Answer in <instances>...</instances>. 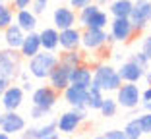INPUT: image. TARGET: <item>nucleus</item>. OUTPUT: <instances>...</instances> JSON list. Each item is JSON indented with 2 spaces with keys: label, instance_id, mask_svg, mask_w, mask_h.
<instances>
[{
  "label": "nucleus",
  "instance_id": "nucleus-1",
  "mask_svg": "<svg viewBox=\"0 0 151 139\" xmlns=\"http://www.w3.org/2000/svg\"><path fill=\"white\" fill-rule=\"evenodd\" d=\"M58 66V54L49 52V50H41L39 54H35L29 64H27V72L29 76L35 79H49L50 72Z\"/></svg>",
  "mask_w": 151,
  "mask_h": 139
},
{
  "label": "nucleus",
  "instance_id": "nucleus-2",
  "mask_svg": "<svg viewBox=\"0 0 151 139\" xmlns=\"http://www.w3.org/2000/svg\"><path fill=\"white\" fill-rule=\"evenodd\" d=\"M93 85H97L103 93H116V89L122 85L118 70L111 64H97L93 68Z\"/></svg>",
  "mask_w": 151,
  "mask_h": 139
},
{
  "label": "nucleus",
  "instance_id": "nucleus-3",
  "mask_svg": "<svg viewBox=\"0 0 151 139\" xmlns=\"http://www.w3.org/2000/svg\"><path fill=\"white\" fill-rule=\"evenodd\" d=\"M22 72H23V58L19 50H12V48L0 50V77L14 81L19 77Z\"/></svg>",
  "mask_w": 151,
  "mask_h": 139
},
{
  "label": "nucleus",
  "instance_id": "nucleus-4",
  "mask_svg": "<svg viewBox=\"0 0 151 139\" xmlns=\"http://www.w3.org/2000/svg\"><path fill=\"white\" fill-rule=\"evenodd\" d=\"M87 118V108H72L68 112H62L56 118V128L60 133L72 135L80 130V126Z\"/></svg>",
  "mask_w": 151,
  "mask_h": 139
},
{
  "label": "nucleus",
  "instance_id": "nucleus-5",
  "mask_svg": "<svg viewBox=\"0 0 151 139\" xmlns=\"http://www.w3.org/2000/svg\"><path fill=\"white\" fill-rule=\"evenodd\" d=\"M112 43V37L105 29H87L81 31V48L89 52H99Z\"/></svg>",
  "mask_w": 151,
  "mask_h": 139
},
{
  "label": "nucleus",
  "instance_id": "nucleus-6",
  "mask_svg": "<svg viewBox=\"0 0 151 139\" xmlns=\"http://www.w3.org/2000/svg\"><path fill=\"white\" fill-rule=\"evenodd\" d=\"M116 103L118 106L126 108V110H134L142 104V91L136 83H122L116 89Z\"/></svg>",
  "mask_w": 151,
  "mask_h": 139
},
{
  "label": "nucleus",
  "instance_id": "nucleus-7",
  "mask_svg": "<svg viewBox=\"0 0 151 139\" xmlns=\"http://www.w3.org/2000/svg\"><path fill=\"white\" fill-rule=\"evenodd\" d=\"M109 35L116 43H130L136 35V29H134L130 18H112L109 23Z\"/></svg>",
  "mask_w": 151,
  "mask_h": 139
},
{
  "label": "nucleus",
  "instance_id": "nucleus-8",
  "mask_svg": "<svg viewBox=\"0 0 151 139\" xmlns=\"http://www.w3.org/2000/svg\"><path fill=\"white\" fill-rule=\"evenodd\" d=\"M136 33H142L143 29H147L151 21V0H136L132 8V16H130Z\"/></svg>",
  "mask_w": 151,
  "mask_h": 139
},
{
  "label": "nucleus",
  "instance_id": "nucleus-9",
  "mask_svg": "<svg viewBox=\"0 0 151 139\" xmlns=\"http://www.w3.org/2000/svg\"><path fill=\"white\" fill-rule=\"evenodd\" d=\"M58 97H60V93L54 91L50 85H41L37 89H33L31 103H33V106H39L43 110H47V112H50L54 108V104L58 103Z\"/></svg>",
  "mask_w": 151,
  "mask_h": 139
},
{
  "label": "nucleus",
  "instance_id": "nucleus-10",
  "mask_svg": "<svg viewBox=\"0 0 151 139\" xmlns=\"http://www.w3.org/2000/svg\"><path fill=\"white\" fill-rule=\"evenodd\" d=\"M23 93H25V91L19 85H10L8 89L4 91V95L0 97V106H2V110H4V112L18 110L23 104Z\"/></svg>",
  "mask_w": 151,
  "mask_h": 139
},
{
  "label": "nucleus",
  "instance_id": "nucleus-11",
  "mask_svg": "<svg viewBox=\"0 0 151 139\" xmlns=\"http://www.w3.org/2000/svg\"><path fill=\"white\" fill-rule=\"evenodd\" d=\"M52 23H54V27H56L58 31L76 27V23H78V14H76V10H72L70 6H58L52 14Z\"/></svg>",
  "mask_w": 151,
  "mask_h": 139
},
{
  "label": "nucleus",
  "instance_id": "nucleus-12",
  "mask_svg": "<svg viewBox=\"0 0 151 139\" xmlns=\"http://www.w3.org/2000/svg\"><path fill=\"white\" fill-rule=\"evenodd\" d=\"M91 83H93V68L89 66L87 62L74 68L70 72V85L81 87V89H89Z\"/></svg>",
  "mask_w": 151,
  "mask_h": 139
},
{
  "label": "nucleus",
  "instance_id": "nucleus-13",
  "mask_svg": "<svg viewBox=\"0 0 151 139\" xmlns=\"http://www.w3.org/2000/svg\"><path fill=\"white\" fill-rule=\"evenodd\" d=\"M58 46H60V50H80L81 48V31L78 27L62 29Z\"/></svg>",
  "mask_w": 151,
  "mask_h": 139
},
{
  "label": "nucleus",
  "instance_id": "nucleus-14",
  "mask_svg": "<svg viewBox=\"0 0 151 139\" xmlns=\"http://www.w3.org/2000/svg\"><path fill=\"white\" fill-rule=\"evenodd\" d=\"M0 130L8 135H16V133H22L25 130V118L14 110V112H4V120H2V128Z\"/></svg>",
  "mask_w": 151,
  "mask_h": 139
},
{
  "label": "nucleus",
  "instance_id": "nucleus-15",
  "mask_svg": "<svg viewBox=\"0 0 151 139\" xmlns=\"http://www.w3.org/2000/svg\"><path fill=\"white\" fill-rule=\"evenodd\" d=\"M70 72H72L70 68L62 66V64L58 62V66L54 68L52 72H50V76H49V85L52 87L54 91L62 93V91L70 85Z\"/></svg>",
  "mask_w": 151,
  "mask_h": 139
},
{
  "label": "nucleus",
  "instance_id": "nucleus-16",
  "mask_svg": "<svg viewBox=\"0 0 151 139\" xmlns=\"http://www.w3.org/2000/svg\"><path fill=\"white\" fill-rule=\"evenodd\" d=\"M62 97L72 108H87V89L76 85H68L62 91Z\"/></svg>",
  "mask_w": 151,
  "mask_h": 139
},
{
  "label": "nucleus",
  "instance_id": "nucleus-17",
  "mask_svg": "<svg viewBox=\"0 0 151 139\" xmlns=\"http://www.w3.org/2000/svg\"><path fill=\"white\" fill-rule=\"evenodd\" d=\"M43 50L41 46V37L37 31H31V33H25V39H23L22 46H19V54H22V58H27L31 60L35 54H39Z\"/></svg>",
  "mask_w": 151,
  "mask_h": 139
},
{
  "label": "nucleus",
  "instance_id": "nucleus-18",
  "mask_svg": "<svg viewBox=\"0 0 151 139\" xmlns=\"http://www.w3.org/2000/svg\"><path fill=\"white\" fill-rule=\"evenodd\" d=\"M118 70V76L122 79V83H138L143 76H145V70L138 66V64H134L132 60H126L122 62V66L116 68Z\"/></svg>",
  "mask_w": 151,
  "mask_h": 139
},
{
  "label": "nucleus",
  "instance_id": "nucleus-19",
  "mask_svg": "<svg viewBox=\"0 0 151 139\" xmlns=\"http://www.w3.org/2000/svg\"><path fill=\"white\" fill-rule=\"evenodd\" d=\"M41 37V46L43 50H49V52H56L60 46H58V41H60V31L56 27H45L43 31H39Z\"/></svg>",
  "mask_w": 151,
  "mask_h": 139
},
{
  "label": "nucleus",
  "instance_id": "nucleus-20",
  "mask_svg": "<svg viewBox=\"0 0 151 139\" xmlns=\"http://www.w3.org/2000/svg\"><path fill=\"white\" fill-rule=\"evenodd\" d=\"M14 23L16 25H19L25 33H31L37 29V16L31 12V8H27V10H18L16 12V16H14Z\"/></svg>",
  "mask_w": 151,
  "mask_h": 139
},
{
  "label": "nucleus",
  "instance_id": "nucleus-21",
  "mask_svg": "<svg viewBox=\"0 0 151 139\" xmlns=\"http://www.w3.org/2000/svg\"><path fill=\"white\" fill-rule=\"evenodd\" d=\"M23 39H25V31H23L19 25H16V23H12L10 27L4 29V41H6V46H8V48L19 50Z\"/></svg>",
  "mask_w": 151,
  "mask_h": 139
},
{
  "label": "nucleus",
  "instance_id": "nucleus-22",
  "mask_svg": "<svg viewBox=\"0 0 151 139\" xmlns=\"http://www.w3.org/2000/svg\"><path fill=\"white\" fill-rule=\"evenodd\" d=\"M58 62L62 64V66L70 68V70H74V68L85 64V56L81 50H62V52L58 54Z\"/></svg>",
  "mask_w": 151,
  "mask_h": 139
},
{
  "label": "nucleus",
  "instance_id": "nucleus-23",
  "mask_svg": "<svg viewBox=\"0 0 151 139\" xmlns=\"http://www.w3.org/2000/svg\"><path fill=\"white\" fill-rule=\"evenodd\" d=\"M134 8V0H112L109 4V16L112 18H130Z\"/></svg>",
  "mask_w": 151,
  "mask_h": 139
},
{
  "label": "nucleus",
  "instance_id": "nucleus-24",
  "mask_svg": "<svg viewBox=\"0 0 151 139\" xmlns=\"http://www.w3.org/2000/svg\"><path fill=\"white\" fill-rule=\"evenodd\" d=\"M103 101H105V93H103L97 85L91 83V87L87 89V108H91V110H99L101 104H103Z\"/></svg>",
  "mask_w": 151,
  "mask_h": 139
},
{
  "label": "nucleus",
  "instance_id": "nucleus-25",
  "mask_svg": "<svg viewBox=\"0 0 151 139\" xmlns=\"http://www.w3.org/2000/svg\"><path fill=\"white\" fill-rule=\"evenodd\" d=\"M109 23H111V16L101 8L97 14H93V18L87 21L85 27H87V29H107ZM85 27H83V29H85Z\"/></svg>",
  "mask_w": 151,
  "mask_h": 139
},
{
  "label": "nucleus",
  "instance_id": "nucleus-26",
  "mask_svg": "<svg viewBox=\"0 0 151 139\" xmlns=\"http://www.w3.org/2000/svg\"><path fill=\"white\" fill-rule=\"evenodd\" d=\"M58 137H60V131L56 128V120L37 128V139H58Z\"/></svg>",
  "mask_w": 151,
  "mask_h": 139
},
{
  "label": "nucleus",
  "instance_id": "nucleus-27",
  "mask_svg": "<svg viewBox=\"0 0 151 139\" xmlns=\"http://www.w3.org/2000/svg\"><path fill=\"white\" fill-rule=\"evenodd\" d=\"M14 16H16V12H14L12 6L0 2V29H2V31L14 23Z\"/></svg>",
  "mask_w": 151,
  "mask_h": 139
},
{
  "label": "nucleus",
  "instance_id": "nucleus-28",
  "mask_svg": "<svg viewBox=\"0 0 151 139\" xmlns=\"http://www.w3.org/2000/svg\"><path fill=\"white\" fill-rule=\"evenodd\" d=\"M122 131L126 133V137H128V139H142V135H143L138 118H132V120L124 126V130H122Z\"/></svg>",
  "mask_w": 151,
  "mask_h": 139
},
{
  "label": "nucleus",
  "instance_id": "nucleus-29",
  "mask_svg": "<svg viewBox=\"0 0 151 139\" xmlns=\"http://www.w3.org/2000/svg\"><path fill=\"white\" fill-rule=\"evenodd\" d=\"M99 10H101V6L95 4V2H93V4H89V6H85V8H81L80 12H78V23H81V25L85 27L87 21L93 18V14H97Z\"/></svg>",
  "mask_w": 151,
  "mask_h": 139
},
{
  "label": "nucleus",
  "instance_id": "nucleus-30",
  "mask_svg": "<svg viewBox=\"0 0 151 139\" xmlns=\"http://www.w3.org/2000/svg\"><path fill=\"white\" fill-rule=\"evenodd\" d=\"M99 112H101L105 118H112L116 112H118V103H116V99H112V97H105L101 108H99Z\"/></svg>",
  "mask_w": 151,
  "mask_h": 139
},
{
  "label": "nucleus",
  "instance_id": "nucleus-31",
  "mask_svg": "<svg viewBox=\"0 0 151 139\" xmlns=\"http://www.w3.org/2000/svg\"><path fill=\"white\" fill-rule=\"evenodd\" d=\"M128 60H132L134 64H138L139 68H142V70H147V68H149V62L151 60L147 58L145 54L142 52V50H139V52H134V54H130V58Z\"/></svg>",
  "mask_w": 151,
  "mask_h": 139
},
{
  "label": "nucleus",
  "instance_id": "nucleus-32",
  "mask_svg": "<svg viewBox=\"0 0 151 139\" xmlns=\"http://www.w3.org/2000/svg\"><path fill=\"white\" fill-rule=\"evenodd\" d=\"M138 120H139V126H142V131H143V133H145V135H151V112H143Z\"/></svg>",
  "mask_w": 151,
  "mask_h": 139
},
{
  "label": "nucleus",
  "instance_id": "nucleus-33",
  "mask_svg": "<svg viewBox=\"0 0 151 139\" xmlns=\"http://www.w3.org/2000/svg\"><path fill=\"white\" fill-rule=\"evenodd\" d=\"M33 4V0H12V8L18 12V10H27V8H31Z\"/></svg>",
  "mask_w": 151,
  "mask_h": 139
},
{
  "label": "nucleus",
  "instance_id": "nucleus-34",
  "mask_svg": "<svg viewBox=\"0 0 151 139\" xmlns=\"http://www.w3.org/2000/svg\"><path fill=\"white\" fill-rule=\"evenodd\" d=\"M93 4V0H70V8L72 10H78L80 12L81 8H85V6Z\"/></svg>",
  "mask_w": 151,
  "mask_h": 139
},
{
  "label": "nucleus",
  "instance_id": "nucleus-35",
  "mask_svg": "<svg viewBox=\"0 0 151 139\" xmlns=\"http://www.w3.org/2000/svg\"><path fill=\"white\" fill-rule=\"evenodd\" d=\"M47 110H43V108H39V106H31V110H29V116L33 118V120H41V118H45L47 116Z\"/></svg>",
  "mask_w": 151,
  "mask_h": 139
},
{
  "label": "nucleus",
  "instance_id": "nucleus-36",
  "mask_svg": "<svg viewBox=\"0 0 151 139\" xmlns=\"http://www.w3.org/2000/svg\"><path fill=\"white\" fill-rule=\"evenodd\" d=\"M105 139H128L122 130H111L105 133Z\"/></svg>",
  "mask_w": 151,
  "mask_h": 139
},
{
  "label": "nucleus",
  "instance_id": "nucleus-37",
  "mask_svg": "<svg viewBox=\"0 0 151 139\" xmlns=\"http://www.w3.org/2000/svg\"><path fill=\"white\" fill-rule=\"evenodd\" d=\"M22 139H37V128L31 126V128H25L22 131Z\"/></svg>",
  "mask_w": 151,
  "mask_h": 139
},
{
  "label": "nucleus",
  "instance_id": "nucleus-38",
  "mask_svg": "<svg viewBox=\"0 0 151 139\" xmlns=\"http://www.w3.org/2000/svg\"><path fill=\"white\" fill-rule=\"evenodd\" d=\"M45 10H47V4H45V2H33L31 4V12L35 14V16H41Z\"/></svg>",
  "mask_w": 151,
  "mask_h": 139
},
{
  "label": "nucleus",
  "instance_id": "nucleus-39",
  "mask_svg": "<svg viewBox=\"0 0 151 139\" xmlns=\"http://www.w3.org/2000/svg\"><path fill=\"white\" fill-rule=\"evenodd\" d=\"M142 52L151 60V43H149L147 39H143V41H142Z\"/></svg>",
  "mask_w": 151,
  "mask_h": 139
},
{
  "label": "nucleus",
  "instance_id": "nucleus-40",
  "mask_svg": "<svg viewBox=\"0 0 151 139\" xmlns=\"http://www.w3.org/2000/svg\"><path fill=\"white\" fill-rule=\"evenodd\" d=\"M10 85H12V81H10V79H4V77H0V97L4 95V91L8 89Z\"/></svg>",
  "mask_w": 151,
  "mask_h": 139
},
{
  "label": "nucleus",
  "instance_id": "nucleus-41",
  "mask_svg": "<svg viewBox=\"0 0 151 139\" xmlns=\"http://www.w3.org/2000/svg\"><path fill=\"white\" fill-rule=\"evenodd\" d=\"M142 101H151V85H147V89L142 91Z\"/></svg>",
  "mask_w": 151,
  "mask_h": 139
},
{
  "label": "nucleus",
  "instance_id": "nucleus-42",
  "mask_svg": "<svg viewBox=\"0 0 151 139\" xmlns=\"http://www.w3.org/2000/svg\"><path fill=\"white\" fill-rule=\"evenodd\" d=\"M142 108L145 112H151V101H142Z\"/></svg>",
  "mask_w": 151,
  "mask_h": 139
},
{
  "label": "nucleus",
  "instance_id": "nucleus-43",
  "mask_svg": "<svg viewBox=\"0 0 151 139\" xmlns=\"http://www.w3.org/2000/svg\"><path fill=\"white\" fill-rule=\"evenodd\" d=\"M143 77H145L147 85H151V68H147V70H145V76H143Z\"/></svg>",
  "mask_w": 151,
  "mask_h": 139
},
{
  "label": "nucleus",
  "instance_id": "nucleus-44",
  "mask_svg": "<svg viewBox=\"0 0 151 139\" xmlns=\"http://www.w3.org/2000/svg\"><path fill=\"white\" fill-rule=\"evenodd\" d=\"M23 91H33V85L31 83H29V81H25V83H23V87H22Z\"/></svg>",
  "mask_w": 151,
  "mask_h": 139
},
{
  "label": "nucleus",
  "instance_id": "nucleus-45",
  "mask_svg": "<svg viewBox=\"0 0 151 139\" xmlns=\"http://www.w3.org/2000/svg\"><path fill=\"white\" fill-rule=\"evenodd\" d=\"M95 4H99V6H105V4H111L112 0H93Z\"/></svg>",
  "mask_w": 151,
  "mask_h": 139
},
{
  "label": "nucleus",
  "instance_id": "nucleus-46",
  "mask_svg": "<svg viewBox=\"0 0 151 139\" xmlns=\"http://www.w3.org/2000/svg\"><path fill=\"white\" fill-rule=\"evenodd\" d=\"M0 139H12V135H8V133H4V131L0 130Z\"/></svg>",
  "mask_w": 151,
  "mask_h": 139
},
{
  "label": "nucleus",
  "instance_id": "nucleus-47",
  "mask_svg": "<svg viewBox=\"0 0 151 139\" xmlns=\"http://www.w3.org/2000/svg\"><path fill=\"white\" fill-rule=\"evenodd\" d=\"M2 120H4V110L0 108V128H2Z\"/></svg>",
  "mask_w": 151,
  "mask_h": 139
},
{
  "label": "nucleus",
  "instance_id": "nucleus-48",
  "mask_svg": "<svg viewBox=\"0 0 151 139\" xmlns=\"http://www.w3.org/2000/svg\"><path fill=\"white\" fill-rule=\"evenodd\" d=\"M33 2H45V4H47V2H49V0H33Z\"/></svg>",
  "mask_w": 151,
  "mask_h": 139
},
{
  "label": "nucleus",
  "instance_id": "nucleus-49",
  "mask_svg": "<svg viewBox=\"0 0 151 139\" xmlns=\"http://www.w3.org/2000/svg\"><path fill=\"white\" fill-rule=\"evenodd\" d=\"M93 139H105V135H97V137H93Z\"/></svg>",
  "mask_w": 151,
  "mask_h": 139
},
{
  "label": "nucleus",
  "instance_id": "nucleus-50",
  "mask_svg": "<svg viewBox=\"0 0 151 139\" xmlns=\"http://www.w3.org/2000/svg\"><path fill=\"white\" fill-rule=\"evenodd\" d=\"M145 39H147V41H149V43H151V35H147V37H145Z\"/></svg>",
  "mask_w": 151,
  "mask_h": 139
},
{
  "label": "nucleus",
  "instance_id": "nucleus-51",
  "mask_svg": "<svg viewBox=\"0 0 151 139\" xmlns=\"http://www.w3.org/2000/svg\"><path fill=\"white\" fill-rule=\"evenodd\" d=\"M0 2H4V0H0Z\"/></svg>",
  "mask_w": 151,
  "mask_h": 139
}]
</instances>
